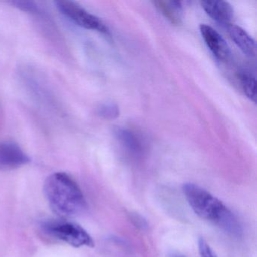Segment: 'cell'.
<instances>
[{"mask_svg": "<svg viewBox=\"0 0 257 257\" xmlns=\"http://www.w3.org/2000/svg\"><path fill=\"white\" fill-rule=\"evenodd\" d=\"M183 192L197 216L214 224L232 237H241L243 229L240 221L220 200L194 183H185Z\"/></svg>", "mask_w": 257, "mask_h": 257, "instance_id": "1", "label": "cell"}, {"mask_svg": "<svg viewBox=\"0 0 257 257\" xmlns=\"http://www.w3.org/2000/svg\"><path fill=\"white\" fill-rule=\"evenodd\" d=\"M43 190L51 208L61 217H75L86 209V201L80 187L66 173L57 172L49 176Z\"/></svg>", "mask_w": 257, "mask_h": 257, "instance_id": "2", "label": "cell"}, {"mask_svg": "<svg viewBox=\"0 0 257 257\" xmlns=\"http://www.w3.org/2000/svg\"><path fill=\"white\" fill-rule=\"evenodd\" d=\"M42 228L48 235L74 247L94 246L92 237L78 224L65 221H49L42 224Z\"/></svg>", "mask_w": 257, "mask_h": 257, "instance_id": "3", "label": "cell"}, {"mask_svg": "<svg viewBox=\"0 0 257 257\" xmlns=\"http://www.w3.org/2000/svg\"><path fill=\"white\" fill-rule=\"evenodd\" d=\"M55 4L64 16L79 26L102 34H109V28L101 19L87 11L79 4L68 0H60Z\"/></svg>", "mask_w": 257, "mask_h": 257, "instance_id": "4", "label": "cell"}, {"mask_svg": "<svg viewBox=\"0 0 257 257\" xmlns=\"http://www.w3.org/2000/svg\"><path fill=\"white\" fill-rule=\"evenodd\" d=\"M31 162L22 147L13 141L0 142V170H13Z\"/></svg>", "mask_w": 257, "mask_h": 257, "instance_id": "5", "label": "cell"}, {"mask_svg": "<svg viewBox=\"0 0 257 257\" xmlns=\"http://www.w3.org/2000/svg\"><path fill=\"white\" fill-rule=\"evenodd\" d=\"M200 32L205 44L218 60L220 61L228 60L231 55L229 46L214 28L203 24L200 25Z\"/></svg>", "mask_w": 257, "mask_h": 257, "instance_id": "6", "label": "cell"}, {"mask_svg": "<svg viewBox=\"0 0 257 257\" xmlns=\"http://www.w3.org/2000/svg\"><path fill=\"white\" fill-rule=\"evenodd\" d=\"M201 7L217 23L228 27L234 19L232 6L226 1H202Z\"/></svg>", "mask_w": 257, "mask_h": 257, "instance_id": "7", "label": "cell"}, {"mask_svg": "<svg viewBox=\"0 0 257 257\" xmlns=\"http://www.w3.org/2000/svg\"><path fill=\"white\" fill-rule=\"evenodd\" d=\"M227 29L231 40L245 55L251 58L255 56L256 54L255 41L245 30L233 24L228 25Z\"/></svg>", "mask_w": 257, "mask_h": 257, "instance_id": "8", "label": "cell"}, {"mask_svg": "<svg viewBox=\"0 0 257 257\" xmlns=\"http://www.w3.org/2000/svg\"><path fill=\"white\" fill-rule=\"evenodd\" d=\"M161 13L173 25L181 23L183 7L178 1H156L153 3Z\"/></svg>", "mask_w": 257, "mask_h": 257, "instance_id": "9", "label": "cell"}, {"mask_svg": "<svg viewBox=\"0 0 257 257\" xmlns=\"http://www.w3.org/2000/svg\"><path fill=\"white\" fill-rule=\"evenodd\" d=\"M115 135L118 141L132 155L138 156L142 153L143 145L141 141L132 131L126 128H117Z\"/></svg>", "mask_w": 257, "mask_h": 257, "instance_id": "10", "label": "cell"}, {"mask_svg": "<svg viewBox=\"0 0 257 257\" xmlns=\"http://www.w3.org/2000/svg\"><path fill=\"white\" fill-rule=\"evenodd\" d=\"M239 80L243 92L248 98L255 103L256 101V90H255V78L252 73L247 71L240 72Z\"/></svg>", "mask_w": 257, "mask_h": 257, "instance_id": "11", "label": "cell"}, {"mask_svg": "<svg viewBox=\"0 0 257 257\" xmlns=\"http://www.w3.org/2000/svg\"><path fill=\"white\" fill-rule=\"evenodd\" d=\"M97 112L106 119H114L119 115V108L113 103H105L98 108Z\"/></svg>", "mask_w": 257, "mask_h": 257, "instance_id": "12", "label": "cell"}, {"mask_svg": "<svg viewBox=\"0 0 257 257\" xmlns=\"http://www.w3.org/2000/svg\"><path fill=\"white\" fill-rule=\"evenodd\" d=\"M12 4L14 5L16 8L19 9L22 11L26 12V13H32V14H37L40 13V9L37 4L31 1H13Z\"/></svg>", "mask_w": 257, "mask_h": 257, "instance_id": "13", "label": "cell"}, {"mask_svg": "<svg viewBox=\"0 0 257 257\" xmlns=\"http://www.w3.org/2000/svg\"><path fill=\"white\" fill-rule=\"evenodd\" d=\"M198 249L201 257H217L210 245L204 238H200L198 240Z\"/></svg>", "mask_w": 257, "mask_h": 257, "instance_id": "14", "label": "cell"}, {"mask_svg": "<svg viewBox=\"0 0 257 257\" xmlns=\"http://www.w3.org/2000/svg\"><path fill=\"white\" fill-rule=\"evenodd\" d=\"M171 257H186L180 253H173Z\"/></svg>", "mask_w": 257, "mask_h": 257, "instance_id": "15", "label": "cell"}]
</instances>
